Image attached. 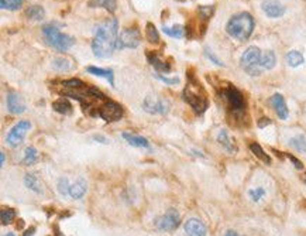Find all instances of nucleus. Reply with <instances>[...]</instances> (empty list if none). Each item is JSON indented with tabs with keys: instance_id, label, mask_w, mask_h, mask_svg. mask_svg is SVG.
Listing matches in <instances>:
<instances>
[{
	"instance_id": "6ab92c4d",
	"label": "nucleus",
	"mask_w": 306,
	"mask_h": 236,
	"mask_svg": "<svg viewBox=\"0 0 306 236\" xmlns=\"http://www.w3.org/2000/svg\"><path fill=\"white\" fill-rule=\"evenodd\" d=\"M217 142H219L220 146H223V148H226L229 153H234L237 150L236 143H234L233 139L230 138L227 130H220V133L217 135Z\"/></svg>"
},
{
	"instance_id": "9b49d317",
	"label": "nucleus",
	"mask_w": 306,
	"mask_h": 236,
	"mask_svg": "<svg viewBox=\"0 0 306 236\" xmlns=\"http://www.w3.org/2000/svg\"><path fill=\"white\" fill-rule=\"evenodd\" d=\"M143 109L150 115H165L169 110V102L162 99L154 100L151 96H147L143 102Z\"/></svg>"
},
{
	"instance_id": "8fccbe9b",
	"label": "nucleus",
	"mask_w": 306,
	"mask_h": 236,
	"mask_svg": "<svg viewBox=\"0 0 306 236\" xmlns=\"http://www.w3.org/2000/svg\"><path fill=\"white\" fill-rule=\"evenodd\" d=\"M179 1H187V0H179Z\"/></svg>"
},
{
	"instance_id": "f704fd0d",
	"label": "nucleus",
	"mask_w": 306,
	"mask_h": 236,
	"mask_svg": "<svg viewBox=\"0 0 306 236\" xmlns=\"http://www.w3.org/2000/svg\"><path fill=\"white\" fill-rule=\"evenodd\" d=\"M52 67L57 71H69L72 69V64L67 58H54L52 59Z\"/></svg>"
},
{
	"instance_id": "c03bdc74",
	"label": "nucleus",
	"mask_w": 306,
	"mask_h": 236,
	"mask_svg": "<svg viewBox=\"0 0 306 236\" xmlns=\"http://www.w3.org/2000/svg\"><path fill=\"white\" fill-rule=\"evenodd\" d=\"M36 234V228L33 227V228H29L27 231H26V234H24V236H33Z\"/></svg>"
},
{
	"instance_id": "a878e982",
	"label": "nucleus",
	"mask_w": 306,
	"mask_h": 236,
	"mask_svg": "<svg viewBox=\"0 0 306 236\" xmlns=\"http://www.w3.org/2000/svg\"><path fill=\"white\" fill-rule=\"evenodd\" d=\"M24 184H26V187L29 188V189L34 191V192H37V194H41V192H42V189L39 188L37 174H27V176L24 177Z\"/></svg>"
},
{
	"instance_id": "393cba45",
	"label": "nucleus",
	"mask_w": 306,
	"mask_h": 236,
	"mask_svg": "<svg viewBox=\"0 0 306 236\" xmlns=\"http://www.w3.org/2000/svg\"><path fill=\"white\" fill-rule=\"evenodd\" d=\"M250 150H251L253 154H254L257 158H260L264 164H271V157L268 156V153H266L264 148L261 147L258 143H251V144H250Z\"/></svg>"
},
{
	"instance_id": "58836bf2",
	"label": "nucleus",
	"mask_w": 306,
	"mask_h": 236,
	"mask_svg": "<svg viewBox=\"0 0 306 236\" xmlns=\"http://www.w3.org/2000/svg\"><path fill=\"white\" fill-rule=\"evenodd\" d=\"M154 77L158 78L161 82H164V84H167V85H178L179 84V78L178 77H174V78H168V77H164V75H161V74H154Z\"/></svg>"
},
{
	"instance_id": "7c9ffc66",
	"label": "nucleus",
	"mask_w": 306,
	"mask_h": 236,
	"mask_svg": "<svg viewBox=\"0 0 306 236\" xmlns=\"http://www.w3.org/2000/svg\"><path fill=\"white\" fill-rule=\"evenodd\" d=\"M146 37L151 44H158L159 43V33L155 29V26L153 23H147L146 26Z\"/></svg>"
},
{
	"instance_id": "5701e85b",
	"label": "nucleus",
	"mask_w": 306,
	"mask_h": 236,
	"mask_svg": "<svg viewBox=\"0 0 306 236\" xmlns=\"http://www.w3.org/2000/svg\"><path fill=\"white\" fill-rule=\"evenodd\" d=\"M52 108H54L55 112H58L61 115H71V113H72V105H71L65 98L57 99V100L52 103Z\"/></svg>"
},
{
	"instance_id": "4468645a",
	"label": "nucleus",
	"mask_w": 306,
	"mask_h": 236,
	"mask_svg": "<svg viewBox=\"0 0 306 236\" xmlns=\"http://www.w3.org/2000/svg\"><path fill=\"white\" fill-rule=\"evenodd\" d=\"M271 105L275 110V113L278 115V118L285 120L289 116V110H288V106H286V102L284 96L281 94H275L272 98H271Z\"/></svg>"
},
{
	"instance_id": "c756f323",
	"label": "nucleus",
	"mask_w": 306,
	"mask_h": 236,
	"mask_svg": "<svg viewBox=\"0 0 306 236\" xmlns=\"http://www.w3.org/2000/svg\"><path fill=\"white\" fill-rule=\"evenodd\" d=\"M289 146L292 148H295L296 151H299V153H306L305 136L299 135V136H296V138H292L289 140Z\"/></svg>"
},
{
	"instance_id": "f8f14e48",
	"label": "nucleus",
	"mask_w": 306,
	"mask_h": 236,
	"mask_svg": "<svg viewBox=\"0 0 306 236\" xmlns=\"http://www.w3.org/2000/svg\"><path fill=\"white\" fill-rule=\"evenodd\" d=\"M261 9L271 19L282 17L285 13V6L279 0H264L261 4Z\"/></svg>"
},
{
	"instance_id": "423d86ee",
	"label": "nucleus",
	"mask_w": 306,
	"mask_h": 236,
	"mask_svg": "<svg viewBox=\"0 0 306 236\" xmlns=\"http://www.w3.org/2000/svg\"><path fill=\"white\" fill-rule=\"evenodd\" d=\"M223 96L227 100V105L230 110L234 113V115H243L244 110H246V100H244V96L243 94L238 91L234 87L229 85L225 91H223Z\"/></svg>"
},
{
	"instance_id": "09e8293b",
	"label": "nucleus",
	"mask_w": 306,
	"mask_h": 236,
	"mask_svg": "<svg viewBox=\"0 0 306 236\" xmlns=\"http://www.w3.org/2000/svg\"><path fill=\"white\" fill-rule=\"evenodd\" d=\"M304 181H305V183H306V173H305V176H304Z\"/></svg>"
},
{
	"instance_id": "2eb2a0df",
	"label": "nucleus",
	"mask_w": 306,
	"mask_h": 236,
	"mask_svg": "<svg viewBox=\"0 0 306 236\" xmlns=\"http://www.w3.org/2000/svg\"><path fill=\"white\" fill-rule=\"evenodd\" d=\"M7 109L13 115H21V113L26 112V105L17 94L10 92L7 95Z\"/></svg>"
},
{
	"instance_id": "4be33fe9",
	"label": "nucleus",
	"mask_w": 306,
	"mask_h": 236,
	"mask_svg": "<svg viewBox=\"0 0 306 236\" xmlns=\"http://www.w3.org/2000/svg\"><path fill=\"white\" fill-rule=\"evenodd\" d=\"M26 17H29L30 20H36V21H39L45 17V10L42 9L39 4H33L26 9Z\"/></svg>"
},
{
	"instance_id": "2f4dec72",
	"label": "nucleus",
	"mask_w": 306,
	"mask_h": 236,
	"mask_svg": "<svg viewBox=\"0 0 306 236\" xmlns=\"http://www.w3.org/2000/svg\"><path fill=\"white\" fill-rule=\"evenodd\" d=\"M0 217H1V225H9L16 218V211L13 208H4L1 209Z\"/></svg>"
},
{
	"instance_id": "412c9836",
	"label": "nucleus",
	"mask_w": 306,
	"mask_h": 236,
	"mask_svg": "<svg viewBox=\"0 0 306 236\" xmlns=\"http://www.w3.org/2000/svg\"><path fill=\"white\" fill-rule=\"evenodd\" d=\"M89 7H103L106 9L109 13H115L117 9V3L116 0H89Z\"/></svg>"
},
{
	"instance_id": "9d476101",
	"label": "nucleus",
	"mask_w": 306,
	"mask_h": 236,
	"mask_svg": "<svg viewBox=\"0 0 306 236\" xmlns=\"http://www.w3.org/2000/svg\"><path fill=\"white\" fill-rule=\"evenodd\" d=\"M98 115L106 122H117L123 116V108L113 100H106L98 109Z\"/></svg>"
},
{
	"instance_id": "f03ea898",
	"label": "nucleus",
	"mask_w": 306,
	"mask_h": 236,
	"mask_svg": "<svg viewBox=\"0 0 306 236\" xmlns=\"http://www.w3.org/2000/svg\"><path fill=\"white\" fill-rule=\"evenodd\" d=\"M184 99L188 105H191V108L193 109L197 115L205 113V110L209 106V100H207L205 89L200 87L196 78L189 72H188V84L184 89Z\"/></svg>"
},
{
	"instance_id": "4c0bfd02",
	"label": "nucleus",
	"mask_w": 306,
	"mask_h": 236,
	"mask_svg": "<svg viewBox=\"0 0 306 236\" xmlns=\"http://www.w3.org/2000/svg\"><path fill=\"white\" fill-rule=\"evenodd\" d=\"M248 195H250V198H251L254 202H258L261 198H264V195H266V189L261 187L254 188V189H250V191H248Z\"/></svg>"
},
{
	"instance_id": "6e6552de",
	"label": "nucleus",
	"mask_w": 306,
	"mask_h": 236,
	"mask_svg": "<svg viewBox=\"0 0 306 236\" xmlns=\"http://www.w3.org/2000/svg\"><path fill=\"white\" fill-rule=\"evenodd\" d=\"M30 128H31V123H30L29 120H20V122H17L13 128L10 129L9 135H7V138H6L7 144L11 146V147L20 146V144L23 143L24 136H26V133L30 130Z\"/></svg>"
},
{
	"instance_id": "de8ad7c7",
	"label": "nucleus",
	"mask_w": 306,
	"mask_h": 236,
	"mask_svg": "<svg viewBox=\"0 0 306 236\" xmlns=\"http://www.w3.org/2000/svg\"><path fill=\"white\" fill-rule=\"evenodd\" d=\"M3 236H16V235H14V234H6V235Z\"/></svg>"
},
{
	"instance_id": "20e7f679",
	"label": "nucleus",
	"mask_w": 306,
	"mask_h": 236,
	"mask_svg": "<svg viewBox=\"0 0 306 236\" xmlns=\"http://www.w3.org/2000/svg\"><path fill=\"white\" fill-rule=\"evenodd\" d=\"M42 36H44V40L49 47L57 49L59 52L68 51L75 44V39L68 36V34H64L55 23L44 24L42 26Z\"/></svg>"
},
{
	"instance_id": "e433bc0d",
	"label": "nucleus",
	"mask_w": 306,
	"mask_h": 236,
	"mask_svg": "<svg viewBox=\"0 0 306 236\" xmlns=\"http://www.w3.org/2000/svg\"><path fill=\"white\" fill-rule=\"evenodd\" d=\"M69 188H71V184H69L68 178L67 177L59 178L58 191L62 197H67V195H69Z\"/></svg>"
},
{
	"instance_id": "39448f33",
	"label": "nucleus",
	"mask_w": 306,
	"mask_h": 236,
	"mask_svg": "<svg viewBox=\"0 0 306 236\" xmlns=\"http://www.w3.org/2000/svg\"><path fill=\"white\" fill-rule=\"evenodd\" d=\"M261 61H263V52H261V49L258 48V47L251 46V47H248V48L243 52L241 59H240V64H241V67H243V69L246 71L247 74L256 77V75H261L263 71H264Z\"/></svg>"
},
{
	"instance_id": "a19ab883",
	"label": "nucleus",
	"mask_w": 306,
	"mask_h": 236,
	"mask_svg": "<svg viewBox=\"0 0 306 236\" xmlns=\"http://www.w3.org/2000/svg\"><path fill=\"white\" fill-rule=\"evenodd\" d=\"M286 156H288V158H289V160H291V161H292V163L295 164V167L298 168V170H302V168H304V164H302V163H301V161H299L298 158L294 157L292 154H286Z\"/></svg>"
},
{
	"instance_id": "f3484780",
	"label": "nucleus",
	"mask_w": 306,
	"mask_h": 236,
	"mask_svg": "<svg viewBox=\"0 0 306 236\" xmlns=\"http://www.w3.org/2000/svg\"><path fill=\"white\" fill-rule=\"evenodd\" d=\"M86 191H88V183H86L83 178H79L74 184H71L69 197H72L74 199H80V198L86 194Z\"/></svg>"
},
{
	"instance_id": "79ce46f5",
	"label": "nucleus",
	"mask_w": 306,
	"mask_h": 236,
	"mask_svg": "<svg viewBox=\"0 0 306 236\" xmlns=\"http://www.w3.org/2000/svg\"><path fill=\"white\" fill-rule=\"evenodd\" d=\"M268 125H271V120H269L268 118H261L260 120H258V126H260L261 129L266 128V126H268Z\"/></svg>"
},
{
	"instance_id": "c85d7f7f",
	"label": "nucleus",
	"mask_w": 306,
	"mask_h": 236,
	"mask_svg": "<svg viewBox=\"0 0 306 236\" xmlns=\"http://www.w3.org/2000/svg\"><path fill=\"white\" fill-rule=\"evenodd\" d=\"M162 31L169 36V37H172V39H182L184 36H185V29L181 26V24H174L172 27H164Z\"/></svg>"
},
{
	"instance_id": "72a5a7b5",
	"label": "nucleus",
	"mask_w": 306,
	"mask_h": 236,
	"mask_svg": "<svg viewBox=\"0 0 306 236\" xmlns=\"http://www.w3.org/2000/svg\"><path fill=\"white\" fill-rule=\"evenodd\" d=\"M86 84L83 81H80L78 78H71V79H65L61 82V87L62 88H69V89H78V88H83Z\"/></svg>"
},
{
	"instance_id": "aec40b11",
	"label": "nucleus",
	"mask_w": 306,
	"mask_h": 236,
	"mask_svg": "<svg viewBox=\"0 0 306 236\" xmlns=\"http://www.w3.org/2000/svg\"><path fill=\"white\" fill-rule=\"evenodd\" d=\"M89 74L92 75H96V77H100V78H106L110 82L112 87H115V75H113V71L112 69H105V68H98V67H93L90 65L86 68Z\"/></svg>"
},
{
	"instance_id": "473e14b6",
	"label": "nucleus",
	"mask_w": 306,
	"mask_h": 236,
	"mask_svg": "<svg viewBox=\"0 0 306 236\" xmlns=\"http://www.w3.org/2000/svg\"><path fill=\"white\" fill-rule=\"evenodd\" d=\"M23 3H24V0H0L1 9L11 10V11L19 10L23 6Z\"/></svg>"
},
{
	"instance_id": "bb28decb",
	"label": "nucleus",
	"mask_w": 306,
	"mask_h": 236,
	"mask_svg": "<svg viewBox=\"0 0 306 236\" xmlns=\"http://www.w3.org/2000/svg\"><path fill=\"white\" fill-rule=\"evenodd\" d=\"M37 160H38V151L34 147H31V146L26 148L24 158H23V164H24V166H33V164L37 163Z\"/></svg>"
},
{
	"instance_id": "c9c22d12",
	"label": "nucleus",
	"mask_w": 306,
	"mask_h": 236,
	"mask_svg": "<svg viewBox=\"0 0 306 236\" xmlns=\"http://www.w3.org/2000/svg\"><path fill=\"white\" fill-rule=\"evenodd\" d=\"M197 13L200 16V19H203L205 21L210 19L215 13V6H210V4H205V6H199Z\"/></svg>"
},
{
	"instance_id": "0eeeda50",
	"label": "nucleus",
	"mask_w": 306,
	"mask_h": 236,
	"mask_svg": "<svg viewBox=\"0 0 306 236\" xmlns=\"http://www.w3.org/2000/svg\"><path fill=\"white\" fill-rule=\"evenodd\" d=\"M179 224H181V217L177 209L174 208L168 209L162 217L155 219V228L159 232H172L179 227Z\"/></svg>"
},
{
	"instance_id": "a211bd4d",
	"label": "nucleus",
	"mask_w": 306,
	"mask_h": 236,
	"mask_svg": "<svg viewBox=\"0 0 306 236\" xmlns=\"http://www.w3.org/2000/svg\"><path fill=\"white\" fill-rule=\"evenodd\" d=\"M121 138L127 142L130 146L133 147H140V148H151L150 147V143L146 138H141V136H136V135H131V133H121Z\"/></svg>"
},
{
	"instance_id": "dca6fc26",
	"label": "nucleus",
	"mask_w": 306,
	"mask_h": 236,
	"mask_svg": "<svg viewBox=\"0 0 306 236\" xmlns=\"http://www.w3.org/2000/svg\"><path fill=\"white\" fill-rule=\"evenodd\" d=\"M147 58L148 62L155 68L157 72H171V64L161 58V55H158L155 52H148Z\"/></svg>"
},
{
	"instance_id": "37998d69",
	"label": "nucleus",
	"mask_w": 306,
	"mask_h": 236,
	"mask_svg": "<svg viewBox=\"0 0 306 236\" xmlns=\"http://www.w3.org/2000/svg\"><path fill=\"white\" fill-rule=\"evenodd\" d=\"M93 140H96V142H99V143H103V144H108L109 143V140L105 136H102V135H95L93 136Z\"/></svg>"
},
{
	"instance_id": "b1692460",
	"label": "nucleus",
	"mask_w": 306,
	"mask_h": 236,
	"mask_svg": "<svg viewBox=\"0 0 306 236\" xmlns=\"http://www.w3.org/2000/svg\"><path fill=\"white\" fill-rule=\"evenodd\" d=\"M286 62H288V65L289 67H292V68H296V67H299V65H302L304 62H305V58H304V55L299 52V51H289L288 54H286Z\"/></svg>"
},
{
	"instance_id": "ea45409f",
	"label": "nucleus",
	"mask_w": 306,
	"mask_h": 236,
	"mask_svg": "<svg viewBox=\"0 0 306 236\" xmlns=\"http://www.w3.org/2000/svg\"><path fill=\"white\" fill-rule=\"evenodd\" d=\"M205 55H206L207 58L210 59L213 64H216V65H219V67H225V64H223L220 59L217 58L216 55H215V54H213V52H212V51H210L209 48H205Z\"/></svg>"
},
{
	"instance_id": "f257e3e1",
	"label": "nucleus",
	"mask_w": 306,
	"mask_h": 236,
	"mask_svg": "<svg viewBox=\"0 0 306 236\" xmlns=\"http://www.w3.org/2000/svg\"><path fill=\"white\" fill-rule=\"evenodd\" d=\"M118 21L116 17H109L96 27L92 40V51L98 58H110L117 49Z\"/></svg>"
},
{
	"instance_id": "a18cd8bd",
	"label": "nucleus",
	"mask_w": 306,
	"mask_h": 236,
	"mask_svg": "<svg viewBox=\"0 0 306 236\" xmlns=\"http://www.w3.org/2000/svg\"><path fill=\"white\" fill-rule=\"evenodd\" d=\"M4 161H6V154L4 151H0V166H4Z\"/></svg>"
},
{
	"instance_id": "1a4fd4ad",
	"label": "nucleus",
	"mask_w": 306,
	"mask_h": 236,
	"mask_svg": "<svg viewBox=\"0 0 306 236\" xmlns=\"http://www.w3.org/2000/svg\"><path fill=\"white\" fill-rule=\"evenodd\" d=\"M141 43V34L137 29H124L117 39V49L137 48Z\"/></svg>"
},
{
	"instance_id": "7ed1b4c3",
	"label": "nucleus",
	"mask_w": 306,
	"mask_h": 236,
	"mask_svg": "<svg viewBox=\"0 0 306 236\" xmlns=\"http://www.w3.org/2000/svg\"><path fill=\"white\" fill-rule=\"evenodd\" d=\"M254 26H256L254 17L250 13L243 11V13H238L236 16H233L227 21L226 31L230 37L238 40V41H246L253 34Z\"/></svg>"
},
{
	"instance_id": "ddd939ff",
	"label": "nucleus",
	"mask_w": 306,
	"mask_h": 236,
	"mask_svg": "<svg viewBox=\"0 0 306 236\" xmlns=\"http://www.w3.org/2000/svg\"><path fill=\"white\" fill-rule=\"evenodd\" d=\"M184 229H185V236H207L205 224L202 221H199L197 218L188 219L184 225Z\"/></svg>"
},
{
	"instance_id": "49530a36",
	"label": "nucleus",
	"mask_w": 306,
	"mask_h": 236,
	"mask_svg": "<svg viewBox=\"0 0 306 236\" xmlns=\"http://www.w3.org/2000/svg\"><path fill=\"white\" fill-rule=\"evenodd\" d=\"M225 236H241V235H240V234H237L236 231H227L226 235Z\"/></svg>"
},
{
	"instance_id": "cd10ccee",
	"label": "nucleus",
	"mask_w": 306,
	"mask_h": 236,
	"mask_svg": "<svg viewBox=\"0 0 306 236\" xmlns=\"http://www.w3.org/2000/svg\"><path fill=\"white\" fill-rule=\"evenodd\" d=\"M261 64H263V69L266 71V69H272L275 67L276 64V57H275V52L274 51H266L264 54H263V61H261Z\"/></svg>"
}]
</instances>
